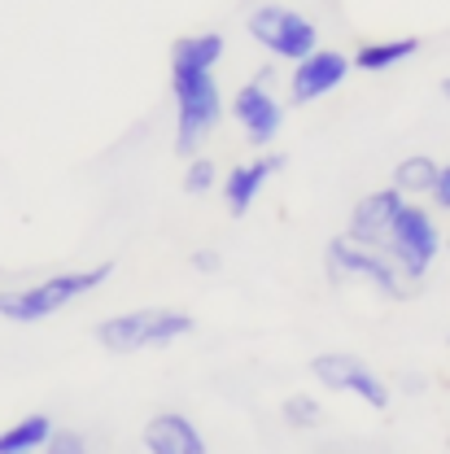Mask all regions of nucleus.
Wrapping results in <instances>:
<instances>
[{
	"instance_id": "423d86ee",
	"label": "nucleus",
	"mask_w": 450,
	"mask_h": 454,
	"mask_svg": "<svg viewBox=\"0 0 450 454\" xmlns=\"http://www.w3.org/2000/svg\"><path fill=\"white\" fill-rule=\"evenodd\" d=\"M438 249H442V236H438V223L429 219V210H420V206H402L394 227H390L385 254L394 258L407 276L420 280V276L429 271V262L438 258Z\"/></svg>"
},
{
	"instance_id": "20e7f679",
	"label": "nucleus",
	"mask_w": 450,
	"mask_h": 454,
	"mask_svg": "<svg viewBox=\"0 0 450 454\" xmlns=\"http://www.w3.org/2000/svg\"><path fill=\"white\" fill-rule=\"evenodd\" d=\"M328 262H333L337 276H363V280H372L385 297H411V293L420 288V280L407 276L385 249L359 245V240H350V236H337V240L328 245Z\"/></svg>"
},
{
	"instance_id": "ddd939ff",
	"label": "nucleus",
	"mask_w": 450,
	"mask_h": 454,
	"mask_svg": "<svg viewBox=\"0 0 450 454\" xmlns=\"http://www.w3.org/2000/svg\"><path fill=\"white\" fill-rule=\"evenodd\" d=\"M49 437H53V419L49 415H27V419H18L0 433V454H36L49 446Z\"/></svg>"
},
{
	"instance_id": "7ed1b4c3",
	"label": "nucleus",
	"mask_w": 450,
	"mask_h": 454,
	"mask_svg": "<svg viewBox=\"0 0 450 454\" xmlns=\"http://www.w3.org/2000/svg\"><path fill=\"white\" fill-rule=\"evenodd\" d=\"M193 333V319L184 310H167V306H145V310H127L114 315L106 324H97V340L110 354H136L149 345H167Z\"/></svg>"
},
{
	"instance_id": "a211bd4d",
	"label": "nucleus",
	"mask_w": 450,
	"mask_h": 454,
	"mask_svg": "<svg viewBox=\"0 0 450 454\" xmlns=\"http://www.w3.org/2000/svg\"><path fill=\"white\" fill-rule=\"evenodd\" d=\"M44 454H88V442L79 437V433H53L49 437V446H44Z\"/></svg>"
},
{
	"instance_id": "aec40b11",
	"label": "nucleus",
	"mask_w": 450,
	"mask_h": 454,
	"mask_svg": "<svg viewBox=\"0 0 450 454\" xmlns=\"http://www.w3.org/2000/svg\"><path fill=\"white\" fill-rule=\"evenodd\" d=\"M442 97H446V101H450V79H442Z\"/></svg>"
},
{
	"instance_id": "0eeeda50",
	"label": "nucleus",
	"mask_w": 450,
	"mask_h": 454,
	"mask_svg": "<svg viewBox=\"0 0 450 454\" xmlns=\"http://www.w3.org/2000/svg\"><path fill=\"white\" fill-rule=\"evenodd\" d=\"M311 376H315L324 389L363 397V402H367V406H376V411H385V406H390V389H385V380H381L372 367H363L354 354H320V358L311 363Z\"/></svg>"
},
{
	"instance_id": "4468645a",
	"label": "nucleus",
	"mask_w": 450,
	"mask_h": 454,
	"mask_svg": "<svg viewBox=\"0 0 450 454\" xmlns=\"http://www.w3.org/2000/svg\"><path fill=\"white\" fill-rule=\"evenodd\" d=\"M420 53V40L415 35H407V40H381V44H363L359 53H354V66L359 70H367V74H381V70H390L398 61H407V57Z\"/></svg>"
},
{
	"instance_id": "9b49d317",
	"label": "nucleus",
	"mask_w": 450,
	"mask_h": 454,
	"mask_svg": "<svg viewBox=\"0 0 450 454\" xmlns=\"http://www.w3.org/2000/svg\"><path fill=\"white\" fill-rule=\"evenodd\" d=\"M145 446H149V454H206L197 424L179 411H162L145 424Z\"/></svg>"
},
{
	"instance_id": "39448f33",
	"label": "nucleus",
	"mask_w": 450,
	"mask_h": 454,
	"mask_svg": "<svg viewBox=\"0 0 450 454\" xmlns=\"http://www.w3.org/2000/svg\"><path fill=\"white\" fill-rule=\"evenodd\" d=\"M249 35H254L267 53L288 57V61H306L311 53H320V49H315V44H320V31H315L302 13H293V9H284V4H263V9L249 18Z\"/></svg>"
},
{
	"instance_id": "dca6fc26",
	"label": "nucleus",
	"mask_w": 450,
	"mask_h": 454,
	"mask_svg": "<svg viewBox=\"0 0 450 454\" xmlns=\"http://www.w3.org/2000/svg\"><path fill=\"white\" fill-rule=\"evenodd\" d=\"M284 419L293 424V428H311V424H320V406L311 402V397H288L284 402Z\"/></svg>"
},
{
	"instance_id": "f3484780",
	"label": "nucleus",
	"mask_w": 450,
	"mask_h": 454,
	"mask_svg": "<svg viewBox=\"0 0 450 454\" xmlns=\"http://www.w3.org/2000/svg\"><path fill=\"white\" fill-rule=\"evenodd\" d=\"M184 188H188V192H210V188H215V162L197 158V162L188 167V175H184Z\"/></svg>"
},
{
	"instance_id": "6e6552de",
	"label": "nucleus",
	"mask_w": 450,
	"mask_h": 454,
	"mask_svg": "<svg viewBox=\"0 0 450 454\" xmlns=\"http://www.w3.org/2000/svg\"><path fill=\"white\" fill-rule=\"evenodd\" d=\"M407 201H402V192L398 188H381V192H372V197H363L359 206H354V215H350V240H359V245H372V249H385V240H390V227H394L398 210H402Z\"/></svg>"
},
{
	"instance_id": "9d476101",
	"label": "nucleus",
	"mask_w": 450,
	"mask_h": 454,
	"mask_svg": "<svg viewBox=\"0 0 450 454\" xmlns=\"http://www.w3.org/2000/svg\"><path fill=\"white\" fill-rule=\"evenodd\" d=\"M350 74V57L333 53V49H324V53H311L306 61H297V70H293V101L297 106H306V101H320L324 92H333L341 79Z\"/></svg>"
},
{
	"instance_id": "f03ea898",
	"label": "nucleus",
	"mask_w": 450,
	"mask_h": 454,
	"mask_svg": "<svg viewBox=\"0 0 450 454\" xmlns=\"http://www.w3.org/2000/svg\"><path fill=\"white\" fill-rule=\"evenodd\" d=\"M110 262L101 267H88V271H61V276H49L44 284H31V288H18V293H0V315L13 319V324H40L57 315L61 306H70L75 297L92 293L97 284L110 280Z\"/></svg>"
},
{
	"instance_id": "1a4fd4ad",
	"label": "nucleus",
	"mask_w": 450,
	"mask_h": 454,
	"mask_svg": "<svg viewBox=\"0 0 450 454\" xmlns=\"http://www.w3.org/2000/svg\"><path fill=\"white\" fill-rule=\"evenodd\" d=\"M232 114H236V122L245 127V136H249L254 145H272L284 122V110L272 101V92H267L263 79H258V83H245V88L236 92Z\"/></svg>"
},
{
	"instance_id": "f257e3e1",
	"label": "nucleus",
	"mask_w": 450,
	"mask_h": 454,
	"mask_svg": "<svg viewBox=\"0 0 450 454\" xmlns=\"http://www.w3.org/2000/svg\"><path fill=\"white\" fill-rule=\"evenodd\" d=\"M224 57V35H184L170 49V92H175V149L193 153L219 122L215 66Z\"/></svg>"
},
{
	"instance_id": "6ab92c4d",
	"label": "nucleus",
	"mask_w": 450,
	"mask_h": 454,
	"mask_svg": "<svg viewBox=\"0 0 450 454\" xmlns=\"http://www.w3.org/2000/svg\"><path fill=\"white\" fill-rule=\"evenodd\" d=\"M433 201H438L442 210H450V162L442 167V179H438V188H433Z\"/></svg>"
},
{
	"instance_id": "2eb2a0df",
	"label": "nucleus",
	"mask_w": 450,
	"mask_h": 454,
	"mask_svg": "<svg viewBox=\"0 0 450 454\" xmlns=\"http://www.w3.org/2000/svg\"><path fill=\"white\" fill-rule=\"evenodd\" d=\"M438 179H442V167L433 162V158H402L394 170V188L398 192H433L438 188Z\"/></svg>"
},
{
	"instance_id": "f8f14e48",
	"label": "nucleus",
	"mask_w": 450,
	"mask_h": 454,
	"mask_svg": "<svg viewBox=\"0 0 450 454\" xmlns=\"http://www.w3.org/2000/svg\"><path fill=\"white\" fill-rule=\"evenodd\" d=\"M284 167V158H258L254 167H236L232 175L224 179V201L232 215H245L254 206V197L263 192V184Z\"/></svg>"
}]
</instances>
